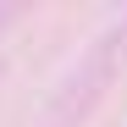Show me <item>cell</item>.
I'll list each match as a JSON object with an SVG mask.
<instances>
[{
    "label": "cell",
    "mask_w": 127,
    "mask_h": 127,
    "mask_svg": "<svg viewBox=\"0 0 127 127\" xmlns=\"http://www.w3.org/2000/svg\"><path fill=\"white\" fill-rule=\"evenodd\" d=\"M122 55H127V17H122V22H111V28L94 39L89 61H83V66L72 72V83L61 89V99H55V127H66L72 116H83V111H89V105L105 94V83L116 77Z\"/></svg>",
    "instance_id": "1"
},
{
    "label": "cell",
    "mask_w": 127,
    "mask_h": 127,
    "mask_svg": "<svg viewBox=\"0 0 127 127\" xmlns=\"http://www.w3.org/2000/svg\"><path fill=\"white\" fill-rule=\"evenodd\" d=\"M6 17H11V11H0V22H6Z\"/></svg>",
    "instance_id": "2"
}]
</instances>
